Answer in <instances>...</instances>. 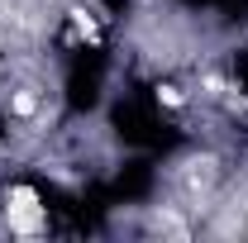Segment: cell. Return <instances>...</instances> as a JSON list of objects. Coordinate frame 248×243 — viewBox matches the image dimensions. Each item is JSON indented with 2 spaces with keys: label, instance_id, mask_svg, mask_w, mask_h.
Returning a JSON list of instances; mask_svg holds the SVG:
<instances>
[{
  "label": "cell",
  "instance_id": "cell-1",
  "mask_svg": "<svg viewBox=\"0 0 248 243\" xmlns=\"http://www.w3.org/2000/svg\"><path fill=\"white\" fill-rule=\"evenodd\" d=\"M5 224L15 234H38L43 229V200L33 186H10L5 191Z\"/></svg>",
  "mask_w": 248,
  "mask_h": 243
}]
</instances>
